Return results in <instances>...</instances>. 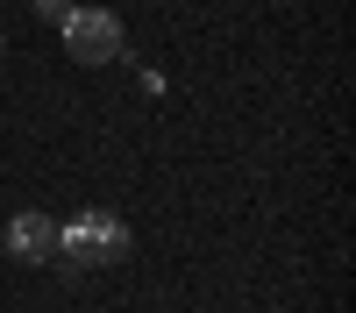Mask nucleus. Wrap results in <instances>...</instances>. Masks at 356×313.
Instances as JSON below:
<instances>
[{"instance_id": "obj_2", "label": "nucleus", "mask_w": 356, "mask_h": 313, "mask_svg": "<svg viewBox=\"0 0 356 313\" xmlns=\"http://www.w3.org/2000/svg\"><path fill=\"white\" fill-rule=\"evenodd\" d=\"M65 50L79 57V65H114V57H122V15H107V8H72L65 22Z\"/></svg>"}, {"instance_id": "obj_1", "label": "nucleus", "mask_w": 356, "mask_h": 313, "mask_svg": "<svg viewBox=\"0 0 356 313\" xmlns=\"http://www.w3.org/2000/svg\"><path fill=\"white\" fill-rule=\"evenodd\" d=\"M57 256H65L72 271H107V264H122V256H129V221L107 214V207H86L79 221L57 228Z\"/></svg>"}, {"instance_id": "obj_3", "label": "nucleus", "mask_w": 356, "mask_h": 313, "mask_svg": "<svg viewBox=\"0 0 356 313\" xmlns=\"http://www.w3.org/2000/svg\"><path fill=\"white\" fill-rule=\"evenodd\" d=\"M50 249H57V228H50V214H15V221H8V256L36 264V256H50Z\"/></svg>"}, {"instance_id": "obj_4", "label": "nucleus", "mask_w": 356, "mask_h": 313, "mask_svg": "<svg viewBox=\"0 0 356 313\" xmlns=\"http://www.w3.org/2000/svg\"><path fill=\"white\" fill-rule=\"evenodd\" d=\"M36 8H43L50 22H65V15H72V0H36Z\"/></svg>"}]
</instances>
